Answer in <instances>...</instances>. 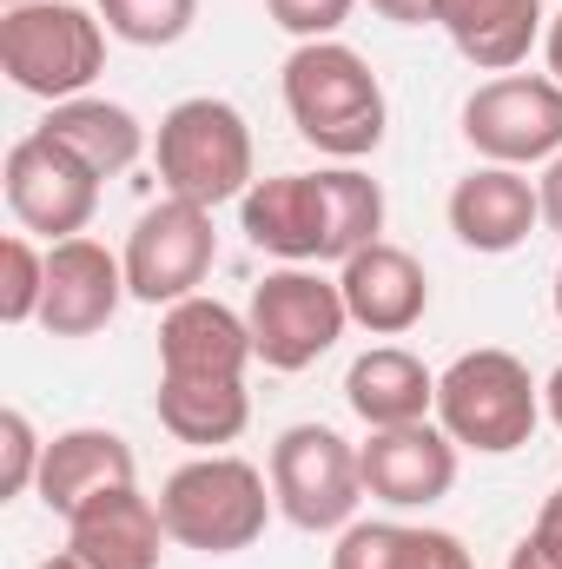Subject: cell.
Listing matches in <instances>:
<instances>
[{"instance_id": "6da1fadb", "label": "cell", "mask_w": 562, "mask_h": 569, "mask_svg": "<svg viewBox=\"0 0 562 569\" xmlns=\"http://www.w3.org/2000/svg\"><path fill=\"white\" fill-rule=\"evenodd\" d=\"M284 113L298 127V140L331 152V159H364L384 146L391 107H384V80L371 73V60L344 40H304L284 60Z\"/></svg>"}, {"instance_id": "7a4b0ae2", "label": "cell", "mask_w": 562, "mask_h": 569, "mask_svg": "<svg viewBox=\"0 0 562 569\" xmlns=\"http://www.w3.org/2000/svg\"><path fill=\"white\" fill-rule=\"evenodd\" d=\"M272 477L232 450H205L192 463H179L165 483H159V517H165V537L179 550H199V557H239L265 537L272 523Z\"/></svg>"}, {"instance_id": "3957f363", "label": "cell", "mask_w": 562, "mask_h": 569, "mask_svg": "<svg viewBox=\"0 0 562 569\" xmlns=\"http://www.w3.org/2000/svg\"><path fill=\"white\" fill-rule=\"evenodd\" d=\"M436 425L456 437V450L476 457H510L543 425V385L516 351L476 345L436 378Z\"/></svg>"}, {"instance_id": "277c9868", "label": "cell", "mask_w": 562, "mask_h": 569, "mask_svg": "<svg viewBox=\"0 0 562 569\" xmlns=\"http://www.w3.org/2000/svg\"><path fill=\"white\" fill-rule=\"evenodd\" d=\"M107 67V20H93L87 7L73 0H20L0 13V73L60 107V100H80Z\"/></svg>"}, {"instance_id": "5b68a950", "label": "cell", "mask_w": 562, "mask_h": 569, "mask_svg": "<svg viewBox=\"0 0 562 569\" xmlns=\"http://www.w3.org/2000/svg\"><path fill=\"white\" fill-rule=\"evenodd\" d=\"M152 166H159V186L172 199H192V206H225V199H245L252 192V127L232 100H179L159 133H152Z\"/></svg>"}, {"instance_id": "8992f818", "label": "cell", "mask_w": 562, "mask_h": 569, "mask_svg": "<svg viewBox=\"0 0 562 569\" xmlns=\"http://www.w3.org/2000/svg\"><path fill=\"white\" fill-rule=\"evenodd\" d=\"M245 325H252V351L265 371H311L344 338L351 311H344L338 279H324L311 266H284V272H265L252 284Z\"/></svg>"}, {"instance_id": "52a82bcc", "label": "cell", "mask_w": 562, "mask_h": 569, "mask_svg": "<svg viewBox=\"0 0 562 569\" xmlns=\"http://www.w3.org/2000/svg\"><path fill=\"white\" fill-rule=\"evenodd\" d=\"M272 497H279L284 523H298L311 537L351 530V517L364 503L358 443H344L331 425H291L272 443Z\"/></svg>"}, {"instance_id": "ba28073f", "label": "cell", "mask_w": 562, "mask_h": 569, "mask_svg": "<svg viewBox=\"0 0 562 569\" xmlns=\"http://www.w3.org/2000/svg\"><path fill=\"white\" fill-rule=\"evenodd\" d=\"M463 140L483 166H550L562 152V80L496 73L463 100Z\"/></svg>"}, {"instance_id": "9c48e42d", "label": "cell", "mask_w": 562, "mask_h": 569, "mask_svg": "<svg viewBox=\"0 0 562 569\" xmlns=\"http://www.w3.org/2000/svg\"><path fill=\"white\" fill-rule=\"evenodd\" d=\"M127 291L140 305H179V298H199V284L219 259V232H212V206H192V199H159L145 206L140 226L127 232Z\"/></svg>"}, {"instance_id": "30bf717a", "label": "cell", "mask_w": 562, "mask_h": 569, "mask_svg": "<svg viewBox=\"0 0 562 569\" xmlns=\"http://www.w3.org/2000/svg\"><path fill=\"white\" fill-rule=\"evenodd\" d=\"M7 212L20 219V232H40L47 246L80 239L100 212V172L33 127L27 140L7 146Z\"/></svg>"}, {"instance_id": "8fae6325", "label": "cell", "mask_w": 562, "mask_h": 569, "mask_svg": "<svg viewBox=\"0 0 562 569\" xmlns=\"http://www.w3.org/2000/svg\"><path fill=\"white\" fill-rule=\"evenodd\" d=\"M239 226L259 252H272L284 266H338V199H331V172H279V179H252V192L239 199Z\"/></svg>"}, {"instance_id": "7c38bea8", "label": "cell", "mask_w": 562, "mask_h": 569, "mask_svg": "<svg viewBox=\"0 0 562 569\" xmlns=\"http://www.w3.org/2000/svg\"><path fill=\"white\" fill-rule=\"evenodd\" d=\"M358 470H364V497H378L391 510H430L456 490V437L430 418L371 430L358 443Z\"/></svg>"}, {"instance_id": "4fadbf2b", "label": "cell", "mask_w": 562, "mask_h": 569, "mask_svg": "<svg viewBox=\"0 0 562 569\" xmlns=\"http://www.w3.org/2000/svg\"><path fill=\"white\" fill-rule=\"evenodd\" d=\"M127 259L107 252L100 239H60L47 246V305H40V325L53 338H93L113 325V311L127 305Z\"/></svg>"}, {"instance_id": "5bb4252c", "label": "cell", "mask_w": 562, "mask_h": 569, "mask_svg": "<svg viewBox=\"0 0 562 569\" xmlns=\"http://www.w3.org/2000/svg\"><path fill=\"white\" fill-rule=\"evenodd\" d=\"M450 232L470 246V252H516L536 226H543V199H536V179H523V166H476L450 186Z\"/></svg>"}, {"instance_id": "9a60e30c", "label": "cell", "mask_w": 562, "mask_h": 569, "mask_svg": "<svg viewBox=\"0 0 562 569\" xmlns=\"http://www.w3.org/2000/svg\"><path fill=\"white\" fill-rule=\"evenodd\" d=\"M252 325L245 311L219 298H179L159 318V378H245L252 365Z\"/></svg>"}, {"instance_id": "2e32d148", "label": "cell", "mask_w": 562, "mask_h": 569, "mask_svg": "<svg viewBox=\"0 0 562 569\" xmlns=\"http://www.w3.org/2000/svg\"><path fill=\"white\" fill-rule=\"evenodd\" d=\"M338 291H344L351 325H364L371 338H404L411 325H423V311H430V279H423V266L404 246H391V239L351 252V259L338 266Z\"/></svg>"}, {"instance_id": "e0dca14e", "label": "cell", "mask_w": 562, "mask_h": 569, "mask_svg": "<svg viewBox=\"0 0 562 569\" xmlns=\"http://www.w3.org/2000/svg\"><path fill=\"white\" fill-rule=\"evenodd\" d=\"M165 517L159 497H140V483L93 497L87 510L67 517V550L93 569H159L165 557Z\"/></svg>"}, {"instance_id": "ac0fdd59", "label": "cell", "mask_w": 562, "mask_h": 569, "mask_svg": "<svg viewBox=\"0 0 562 569\" xmlns=\"http://www.w3.org/2000/svg\"><path fill=\"white\" fill-rule=\"evenodd\" d=\"M140 483V457L120 430H100V425H80V430H60L47 437V463H40V503L53 517H73L87 510L93 497L107 490H127Z\"/></svg>"}, {"instance_id": "d6986e66", "label": "cell", "mask_w": 562, "mask_h": 569, "mask_svg": "<svg viewBox=\"0 0 562 569\" xmlns=\"http://www.w3.org/2000/svg\"><path fill=\"white\" fill-rule=\"evenodd\" d=\"M436 27L476 73H516L550 33V13L543 0H436Z\"/></svg>"}, {"instance_id": "ffe728a7", "label": "cell", "mask_w": 562, "mask_h": 569, "mask_svg": "<svg viewBox=\"0 0 562 569\" xmlns=\"http://www.w3.org/2000/svg\"><path fill=\"white\" fill-rule=\"evenodd\" d=\"M344 405L364 418L371 430H398V425H423L436 411V378L418 351L404 345H371L364 358H351L344 371Z\"/></svg>"}, {"instance_id": "44dd1931", "label": "cell", "mask_w": 562, "mask_h": 569, "mask_svg": "<svg viewBox=\"0 0 562 569\" xmlns=\"http://www.w3.org/2000/svg\"><path fill=\"white\" fill-rule=\"evenodd\" d=\"M40 133H47L53 146H67L80 166H93L100 179H120L127 166H140V152H145L140 113L120 107V100H100V93H80V100L47 107Z\"/></svg>"}, {"instance_id": "7402d4cb", "label": "cell", "mask_w": 562, "mask_h": 569, "mask_svg": "<svg viewBox=\"0 0 562 569\" xmlns=\"http://www.w3.org/2000/svg\"><path fill=\"white\" fill-rule=\"evenodd\" d=\"M159 425L192 450H219L252 425L245 378H159Z\"/></svg>"}, {"instance_id": "603a6c76", "label": "cell", "mask_w": 562, "mask_h": 569, "mask_svg": "<svg viewBox=\"0 0 562 569\" xmlns=\"http://www.w3.org/2000/svg\"><path fill=\"white\" fill-rule=\"evenodd\" d=\"M331 569H476L450 530H411V523H351L338 530Z\"/></svg>"}, {"instance_id": "cb8c5ba5", "label": "cell", "mask_w": 562, "mask_h": 569, "mask_svg": "<svg viewBox=\"0 0 562 569\" xmlns=\"http://www.w3.org/2000/svg\"><path fill=\"white\" fill-rule=\"evenodd\" d=\"M100 20L127 47H172L192 33L199 0H100Z\"/></svg>"}, {"instance_id": "d4e9b609", "label": "cell", "mask_w": 562, "mask_h": 569, "mask_svg": "<svg viewBox=\"0 0 562 569\" xmlns=\"http://www.w3.org/2000/svg\"><path fill=\"white\" fill-rule=\"evenodd\" d=\"M47 305V252L27 232L0 239V325H40Z\"/></svg>"}, {"instance_id": "484cf974", "label": "cell", "mask_w": 562, "mask_h": 569, "mask_svg": "<svg viewBox=\"0 0 562 569\" xmlns=\"http://www.w3.org/2000/svg\"><path fill=\"white\" fill-rule=\"evenodd\" d=\"M40 463H47V437L33 430V418L27 411H0V497L40 490Z\"/></svg>"}, {"instance_id": "4316f807", "label": "cell", "mask_w": 562, "mask_h": 569, "mask_svg": "<svg viewBox=\"0 0 562 569\" xmlns=\"http://www.w3.org/2000/svg\"><path fill=\"white\" fill-rule=\"evenodd\" d=\"M351 7H358V0H265L272 27H284L298 47H304V40H338V27L351 20Z\"/></svg>"}, {"instance_id": "83f0119b", "label": "cell", "mask_w": 562, "mask_h": 569, "mask_svg": "<svg viewBox=\"0 0 562 569\" xmlns=\"http://www.w3.org/2000/svg\"><path fill=\"white\" fill-rule=\"evenodd\" d=\"M371 13L391 27H436V0H371Z\"/></svg>"}, {"instance_id": "f1b7e54d", "label": "cell", "mask_w": 562, "mask_h": 569, "mask_svg": "<svg viewBox=\"0 0 562 569\" xmlns=\"http://www.w3.org/2000/svg\"><path fill=\"white\" fill-rule=\"evenodd\" d=\"M536 199H543V226L562 239V152L543 166V179H536Z\"/></svg>"}, {"instance_id": "f546056e", "label": "cell", "mask_w": 562, "mask_h": 569, "mask_svg": "<svg viewBox=\"0 0 562 569\" xmlns=\"http://www.w3.org/2000/svg\"><path fill=\"white\" fill-rule=\"evenodd\" d=\"M510 569H562V557L550 550V543H543V537H536V530H530V537L510 550Z\"/></svg>"}, {"instance_id": "4dcf8cb0", "label": "cell", "mask_w": 562, "mask_h": 569, "mask_svg": "<svg viewBox=\"0 0 562 569\" xmlns=\"http://www.w3.org/2000/svg\"><path fill=\"white\" fill-rule=\"evenodd\" d=\"M536 537H543V543L562 557V483L543 497V510H536Z\"/></svg>"}, {"instance_id": "1f68e13d", "label": "cell", "mask_w": 562, "mask_h": 569, "mask_svg": "<svg viewBox=\"0 0 562 569\" xmlns=\"http://www.w3.org/2000/svg\"><path fill=\"white\" fill-rule=\"evenodd\" d=\"M543 60H550V80H562V13H550V33H543Z\"/></svg>"}, {"instance_id": "d6a6232c", "label": "cell", "mask_w": 562, "mask_h": 569, "mask_svg": "<svg viewBox=\"0 0 562 569\" xmlns=\"http://www.w3.org/2000/svg\"><path fill=\"white\" fill-rule=\"evenodd\" d=\"M543 418H550V425L562 430V365L550 371V385H543Z\"/></svg>"}, {"instance_id": "836d02e7", "label": "cell", "mask_w": 562, "mask_h": 569, "mask_svg": "<svg viewBox=\"0 0 562 569\" xmlns=\"http://www.w3.org/2000/svg\"><path fill=\"white\" fill-rule=\"evenodd\" d=\"M33 569H93V563H80L73 550H60V557H47V563H33Z\"/></svg>"}, {"instance_id": "e575fe53", "label": "cell", "mask_w": 562, "mask_h": 569, "mask_svg": "<svg viewBox=\"0 0 562 569\" xmlns=\"http://www.w3.org/2000/svg\"><path fill=\"white\" fill-rule=\"evenodd\" d=\"M550 291H556V318H562V266H556V284H550Z\"/></svg>"}, {"instance_id": "d590c367", "label": "cell", "mask_w": 562, "mask_h": 569, "mask_svg": "<svg viewBox=\"0 0 562 569\" xmlns=\"http://www.w3.org/2000/svg\"><path fill=\"white\" fill-rule=\"evenodd\" d=\"M7 7H20V0H7Z\"/></svg>"}]
</instances>
